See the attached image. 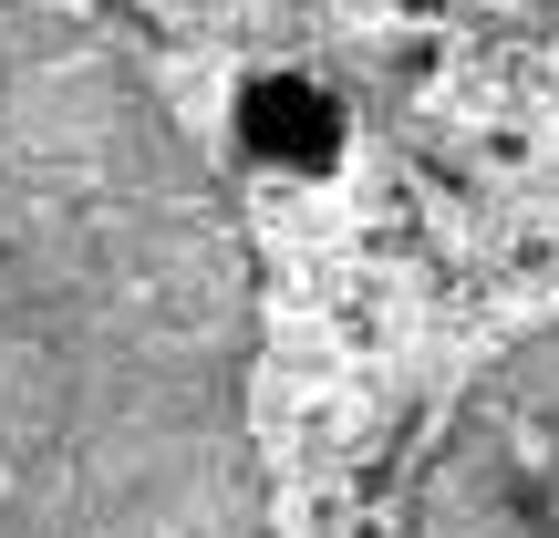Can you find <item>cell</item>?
I'll return each mask as SVG.
<instances>
[{
  "label": "cell",
  "mask_w": 559,
  "mask_h": 538,
  "mask_svg": "<svg viewBox=\"0 0 559 538\" xmlns=\"http://www.w3.org/2000/svg\"><path fill=\"white\" fill-rule=\"evenodd\" d=\"M0 538H270L239 207L94 0H0Z\"/></svg>",
  "instance_id": "cell-1"
},
{
  "label": "cell",
  "mask_w": 559,
  "mask_h": 538,
  "mask_svg": "<svg viewBox=\"0 0 559 538\" xmlns=\"http://www.w3.org/2000/svg\"><path fill=\"white\" fill-rule=\"evenodd\" d=\"M394 538H559V321L456 394Z\"/></svg>",
  "instance_id": "cell-2"
}]
</instances>
